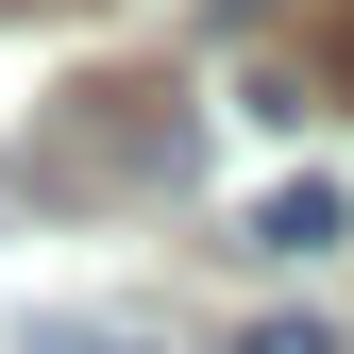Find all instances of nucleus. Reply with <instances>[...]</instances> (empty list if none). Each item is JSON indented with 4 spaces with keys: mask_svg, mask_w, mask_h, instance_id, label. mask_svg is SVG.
Masks as SVG:
<instances>
[{
    "mask_svg": "<svg viewBox=\"0 0 354 354\" xmlns=\"http://www.w3.org/2000/svg\"><path fill=\"white\" fill-rule=\"evenodd\" d=\"M253 236H270V253H321V236H337V186H270V203H253Z\"/></svg>",
    "mask_w": 354,
    "mask_h": 354,
    "instance_id": "nucleus-1",
    "label": "nucleus"
},
{
    "mask_svg": "<svg viewBox=\"0 0 354 354\" xmlns=\"http://www.w3.org/2000/svg\"><path fill=\"white\" fill-rule=\"evenodd\" d=\"M236 354H337V337H321V321H253Z\"/></svg>",
    "mask_w": 354,
    "mask_h": 354,
    "instance_id": "nucleus-2",
    "label": "nucleus"
},
{
    "mask_svg": "<svg viewBox=\"0 0 354 354\" xmlns=\"http://www.w3.org/2000/svg\"><path fill=\"white\" fill-rule=\"evenodd\" d=\"M34 354H118V337L102 321H34Z\"/></svg>",
    "mask_w": 354,
    "mask_h": 354,
    "instance_id": "nucleus-3",
    "label": "nucleus"
}]
</instances>
